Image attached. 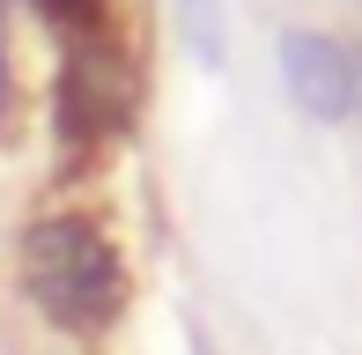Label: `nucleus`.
<instances>
[{
	"label": "nucleus",
	"instance_id": "3",
	"mask_svg": "<svg viewBox=\"0 0 362 355\" xmlns=\"http://www.w3.org/2000/svg\"><path fill=\"white\" fill-rule=\"evenodd\" d=\"M281 74H288V96L310 111V119H325V126L355 119L362 74H355V59H348L340 37H325V30H288L281 37Z\"/></svg>",
	"mask_w": 362,
	"mask_h": 355
},
{
	"label": "nucleus",
	"instance_id": "2",
	"mask_svg": "<svg viewBox=\"0 0 362 355\" xmlns=\"http://www.w3.org/2000/svg\"><path fill=\"white\" fill-rule=\"evenodd\" d=\"M141 104V74L134 52L119 45V30H96V37L67 45V67H59V134L67 141H111Z\"/></svg>",
	"mask_w": 362,
	"mask_h": 355
},
{
	"label": "nucleus",
	"instance_id": "4",
	"mask_svg": "<svg viewBox=\"0 0 362 355\" xmlns=\"http://www.w3.org/2000/svg\"><path fill=\"white\" fill-rule=\"evenodd\" d=\"M30 8H37L52 30H67V45H74V37H96V30H111V0H30Z\"/></svg>",
	"mask_w": 362,
	"mask_h": 355
},
{
	"label": "nucleus",
	"instance_id": "5",
	"mask_svg": "<svg viewBox=\"0 0 362 355\" xmlns=\"http://www.w3.org/2000/svg\"><path fill=\"white\" fill-rule=\"evenodd\" d=\"M8 111H15V67H8V45H0V126H8Z\"/></svg>",
	"mask_w": 362,
	"mask_h": 355
},
{
	"label": "nucleus",
	"instance_id": "1",
	"mask_svg": "<svg viewBox=\"0 0 362 355\" xmlns=\"http://www.w3.org/2000/svg\"><path fill=\"white\" fill-rule=\"evenodd\" d=\"M15 281H23L30 311L45 326L96 341V333L119 326L126 296H134V274H126L119 237L104 230V215H81V207H52L23 230L15 245Z\"/></svg>",
	"mask_w": 362,
	"mask_h": 355
}]
</instances>
